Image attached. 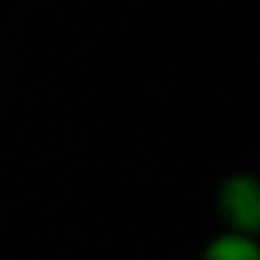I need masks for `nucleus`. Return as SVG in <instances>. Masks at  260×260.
<instances>
[{
  "mask_svg": "<svg viewBox=\"0 0 260 260\" xmlns=\"http://www.w3.org/2000/svg\"><path fill=\"white\" fill-rule=\"evenodd\" d=\"M217 217L224 224V232H239V235H260V182L249 171H235L217 185L214 196Z\"/></svg>",
  "mask_w": 260,
  "mask_h": 260,
  "instance_id": "nucleus-1",
  "label": "nucleus"
},
{
  "mask_svg": "<svg viewBox=\"0 0 260 260\" xmlns=\"http://www.w3.org/2000/svg\"><path fill=\"white\" fill-rule=\"evenodd\" d=\"M200 260H260V242L239 232H217L203 249Z\"/></svg>",
  "mask_w": 260,
  "mask_h": 260,
  "instance_id": "nucleus-2",
  "label": "nucleus"
}]
</instances>
